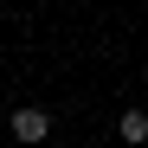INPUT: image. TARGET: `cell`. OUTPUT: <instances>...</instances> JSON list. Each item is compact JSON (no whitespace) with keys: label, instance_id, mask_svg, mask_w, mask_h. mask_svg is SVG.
<instances>
[{"label":"cell","instance_id":"7a4b0ae2","mask_svg":"<svg viewBox=\"0 0 148 148\" xmlns=\"http://www.w3.org/2000/svg\"><path fill=\"white\" fill-rule=\"evenodd\" d=\"M116 142L148 148V110H122V116H116Z\"/></svg>","mask_w":148,"mask_h":148},{"label":"cell","instance_id":"6da1fadb","mask_svg":"<svg viewBox=\"0 0 148 148\" xmlns=\"http://www.w3.org/2000/svg\"><path fill=\"white\" fill-rule=\"evenodd\" d=\"M13 142H26V148L52 142V110H45V103H19L13 110Z\"/></svg>","mask_w":148,"mask_h":148}]
</instances>
